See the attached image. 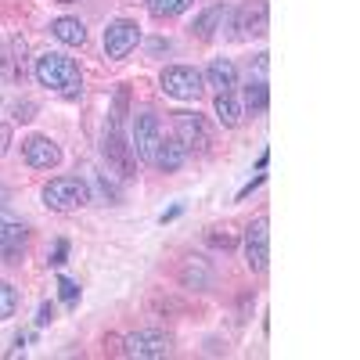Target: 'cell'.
Here are the masks:
<instances>
[{
	"instance_id": "6da1fadb",
	"label": "cell",
	"mask_w": 360,
	"mask_h": 360,
	"mask_svg": "<svg viewBox=\"0 0 360 360\" xmlns=\"http://www.w3.org/2000/svg\"><path fill=\"white\" fill-rule=\"evenodd\" d=\"M127 101H130V94H127V86L115 94V105H112V112H108V123H105V159H108V166H115V173L119 176H134L137 173V155H134V148H130V141L123 137V115H127Z\"/></svg>"
},
{
	"instance_id": "ba28073f",
	"label": "cell",
	"mask_w": 360,
	"mask_h": 360,
	"mask_svg": "<svg viewBox=\"0 0 360 360\" xmlns=\"http://www.w3.org/2000/svg\"><path fill=\"white\" fill-rule=\"evenodd\" d=\"M137 40H141L137 22H130V18H115V22L105 29V54L112 58V62H119V58H127V54L137 47Z\"/></svg>"
},
{
	"instance_id": "8fae6325",
	"label": "cell",
	"mask_w": 360,
	"mask_h": 360,
	"mask_svg": "<svg viewBox=\"0 0 360 360\" xmlns=\"http://www.w3.org/2000/svg\"><path fill=\"white\" fill-rule=\"evenodd\" d=\"M173 349V339L166 332H155V328H148V332H134L127 339V353L137 356V360H155V356H166Z\"/></svg>"
},
{
	"instance_id": "603a6c76",
	"label": "cell",
	"mask_w": 360,
	"mask_h": 360,
	"mask_svg": "<svg viewBox=\"0 0 360 360\" xmlns=\"http://www.w3.org/2000/svg\"><path fill=\"white\" fill-rule=\"evenodd\" d=\"M58 299H62L65 307H76L79 303V285L72 278H58Z\"/></svg>"
},
{
	"instance_id": "44dd1931",
	"label": "cell",
	"mask_w": 360,
	"mask_h": 360,
	"mask_svg": "<svg viewBox=\"0 0 360 360\" xmlns=\"http://www.w3.org/2000/svg\"><path fill=\"white\" fill-rule=\"evenodd\" d=\"M15 310H18V288L8 285V281H0V321L15 317Z\"/></svg>"
},
{
	"instance_id": "484cf974",
	"label": "cell",
	"mask_w": 360,
	"mask_h": 360,
	"mask_svg": "<svg viewBox=\"0 0 360 360\" xmlns=\"http://www.w3.org/2000/svg\"><path fill=\"white\" fill-rule=\"evenodd\" d=\"M8 148H11V127L0 123V155H8Z\"/></svg>"
},
{
	"instance_id": "d6986e66",
	"label": "cell",
	"mask_w": 360,
	"mask_h": 360,
	"mask_svg": "<svg viewBox=\"0 0 360 360\" xmlns=\"http://www.w3.org/2000/svg\"><path fill=\"white\" fill-rule=\"evenodd\" d=\"M270 105V90H266V79H252L245 86V105L242 108H252V112H266Z\"/></svg>"
},
{
	"instance_id": "ac0fdd59",
	"label": "cell",
	"mask_w": 360,
	"mask_h": 360,
	"mask_svg": "<svg viewBox=\"0 0 360 360\" xmlns=\"http://www.w3.org/2000/svg\"><path fill=\"white\" fill-rule=\"evenodd\" d=\"M217 115H220L224 127H238V123H242L245 108H242V101L234 98V90H231V94H217Z\"/></svg>"
},
{
	"instance_id": "3957f363",
	"label": "cell",
	"mask_w": 360,
	"mask_h": 360,
	"mask_svg": "<svg viewBox=\"0 0 360 360\" xmlns=\"http://www.w3.org/2000/svg\"><path fill=\"white\" fill-rule=\"evenodd\" d=\"M90 202V188L79 176H54L44 184V205L54 209V213H72V209H83Z\"/></svg>"
},
{
	"instance_id": "2e32d148",
	"label": "cell",
	"mask_w": 360,
	"mask_h": 360,
	"mask_svg": "<svg viewBox=\"0 0 360 360\" xmlns=\"http://www.w3.org/2000/svg\"><path fill=\"white\" fill-rule=\"evenodd\" d=\"M180 281H184L188 288H209L213 285V270H209V263L202 256H191L184 266H180Z\"/></svg>"
},
{
	"instance_id": "30bf717a",
	"label": "cell",
	"mask_w": 360,
	"mask_h": 360,
	"mask_svg": "<svg viewBox=\"0 0 360 360\" xmlns=\"http://www.w3.org/2000/svg\"><path fill=\"white\" fill-rule=\"evenodd\" d=\"M22 159L33 169H54L58 162H62V148L44 134H33V137L22 141Z\"/></svg>"
},
{
	"instance_id": "5b68a950",
	"label": "cell",
	"mask_w": 360,
	"mask_h": 360,
	"mask_svg": "<svg viewBox=\"0 0 360 360\" xmlns=\"http://www.w3.org/2000/svg\"><path fill=\"white\" fill-rule=\"evenodd\" d=\"M159 141H162L159 115H152V112H141V115L134 119V134H130V148H134V155H137V159H144L148 166H152Z\"/></svg>"
},
{
	"instance_id": "7402d4cb",
	"label": "cell",
	"mask_w": 360,
	"mask_h": 360,
	"mask_svg": "<svg viewBox=\"0 0 360 360\" xmlns=\"http://www.w3.org/2000/svg\"><path fill=\"white\" fill-rule=\"evenodd\" d=\"M205 242L213 245V249H234L238 245V238H234V231H227V227H209V234H205Z\"/></svg>"
},
{
	"instance_id": "f1b7e54d",
	"label": "cell",
	"mask_w": 360,
	"mask_h": 360,
	"mask_svg": "<svg viewBox=\"0 0 360 360\" xmlns=\"http://www.w3.org/2000/svg\"><path fill=\"white\" fill-rule=\"evenodd\" d=\"M58 4H76V0H58Z\"/></svg>"
},
{
	"instance_id": "9c48e42d",
	"label": "cell",
	"mask_w": 360,
	"mask_h": 360,
	"mask_svg": "<svg viewBox=\"0 0 360 360\" xmlns=\"http://www.w3.org/2000/svg\"><path fill=\"white\" fill-rule=\"evenodd\" d=\"M25 224L0 209V263H18V256L25 252Z\"/></svg>"
},
{
	"instance_id": "277c9868",
	"label": "cell",
	"mask_w": 360,
	"mask_h": 360,
	"mask_svg": "<svg viewBox=\"0 0 360 360\" xmlns=\"http://www.w3.org/2000/svg\"><path fill=\"white\" fill-rule=\"evenodd\" d=\"M159 86L166 90L169 98H176V101H198L202 90H205V79L191 65H169V69H162Z\"/></svg>"
},
{
	"instance_id": "5bb4252c",
	"label": "cell",
	"mask_w": 360,
	"mask_h": 360,
	"mask_svg": "<svg viewBox=\"0 0 360 360\" xmlns=\"http://www.w3.org/2000/svg\"><path fill=\"white\" fill-rule=\"evenodd\" d=\"M184 148H180V141L176 137H162L159 141V148H155V159H152V166L155 169H162V173H176L180 166H184Z\"/></svg>"
},
{
	"instance_id": "cb8c5ba5",
	"label": "cell",
	"mask_w": 360,
	"mask_h": 360,
	"mask_svg": "<svg viewBox=\"0 0 360 360\" xmlns=\"http://www.w3.org/2000/svg\"><path fill=\"white\" fill-rule=\"evenodd\" d=\"M65 256H69V242L62 238V242H54V249H51L47 263H51V266H62V263H65Z\"/></svg>"
},
{
	"instance_id": "4fadbf2b",
	"label": "cell",
	"mask_w": 360,
	"mask_h": 360,
	"mask_svg": "<svg viewBox=\"0 0 360 360\" xmlns=\"http://www.w3.org/2000/svg\"><path fill=\"white\" fill-rule=\"evenodd\" d=\"M202 79L213 86L217 94H231V90L238 86V69H234V62H227V58H213Z\"/></svg>"
},
{
	"instance_id": "8992f818",
	"label": "cell",
	"mask_w": 360,
	"mask_h": 360,
	"mask_svg": "<svg viewBox=\"0 0 360 360\" xmlns=\"http://www.w3.org/2000/svg\"><path fill=\"white\" fill-rule=\"evenodd\" d=\"M176 141L184 152H198V155L209 152V144H213L205 119L198 112H176Z\"/></svg>"
},
{
	"instance_id": "4316f807",
	"label": "cell",
	"mask_w": 360,
	"mask_h": 360,
	"mask_svg": "<svg viewBox=\"0 0 360 360\" xmlns=\"http://www.w3.org/2000/svg\"><path fill=\"white\" fill-rule=\"evenodd\" d=\"M29 112H33V105H18V119H33Z\"/></svg>"
},
{
	"instance_id": "ffe728a7",
	"label": "cell",
	"mask_w": 360,
	"mask_h": 360,
	"mask_svg": "<svg viewBox=\"0 0 360 360\" xmlns=\"http://www.w3.org/2000/svg\"><path fill=\"white\" fill-rule=\"evenodd\" d=\"M195 4V0H148V11H152L155 18H173L180 11H188Z\"/></svg>"
},
{
	"instance_id": "52a82bcc",
	"label": "cell",
	"mask_w": 360,
	"mask_h": 360,
	"mask_svg": "<svg viewBox=\"0 0 360 360\" xmlns=\"http://www.w3.org/2000/svg\"><path fill=\"white\" fill-rule=\"evenodd\" d=\"M245 259H249V270H256V274H263L270 263V220L266 217H256L245 231Z\"/></svg>"
},
{
	"instance_id": "d4e9b609",
	"label": "cell",
	"mask_w": 360,
	"mask_h": 360,
	"mask_svg": "<svg viewBox=\"0 0 360 360\" xmlns=\"http://www.w3.org/2000/svg\"><path fill=\"white\" fill-rule=\"evenodd\" d=\"M54 314H58V310H54V303H40V314H37V324H51V321H54Z\"/></svg>"
},
{
	"instance_id": "7c38bea8",
	"label": "cell",
	"mask_w": 360,
	"mask_h": 360,
	"mask_svg": "<svg viewBox=\"0 0 360 360\" xmlns=\"http://www.w3.org/2000/svg\"><path fill=\"white\" fill-rule=\"evenodd\" d=\"M234 29H238V37L242 40H249V37H263L266 29H270V22H266V4L263 0H252V4H245L242 11H234Z\"/></svg>"
},
{
	"instance_id": "7a4b0ae2",
	"label": "cell",
	"mask_w": 360,
	"mask_h": 360,
	"mask_svg": "<svg viewBox=\"0 0 360 360\" xmlns=\"http://www.w3.org/2000/svg\"><path fill=\"white\" fill-rule=\"evenodd\" d=\"M33 72H37L40 86H51L54 94H62V98H79V90H83L79 65L72 62L69 54H62V51H44L37 58Z\"/></svg>"
},
{
	"instance_id": "9a60e30c",
	"label": "cell",
	"mask_w": 360,
	"mask_h": 360,
	"mask_svg": "<svg viewBox=\"0 0 360 360\" xmlns=\"http://www.w3.org/2000/svg\"><path fill=\"white\" fill-rule=\"evenodd\" d=\"M234 11L227 8V4H217V8H209L205 15H198L195 18V33H198V40H213L217 37V29H224V22L231 18Z\"/></svg>"
},
{
	"instance_id": "e0dca14e",
	"label": "cell",
	"mask_w": 360,
	"mask_h": 360,
	"mask_svg": "<svg viewBox=\"0 0 360 360\" xmlns=\"http://www.w3.org/2000/svg\"><path fill=\"white\" fill-rule=\"evenodd\" d=\"M51 33L62 40V44H69V47H83L86 44V25L79 18H54L51 22Z\"/></svg>"
},
{
	"instance_id": "83f0119b",
	"label": "cell",
	"mask_w": 360,
	"mask_h": 360,
	"mask_svg": "<svg viewBox=\"0 0 360 360\" xmlns=\"http://www.w3.org/2000/svg\"><path fill=\"white\" fill-rule=\"evenodd\" d=\"M4 202H8V188H4V184H0V205H4Z\"/></svg>"
}]
</instances>
